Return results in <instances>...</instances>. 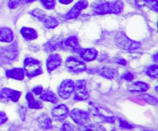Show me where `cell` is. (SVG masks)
<instances>
[{
	"instance_id": "obj_42",
	"label": "cell",
	"mask_w": 158,
	"mask_h": 131,
	"mask_svg": "<svg viewBox=\"0 0 158 131\" xmlns=\"http://www.w3.org/2000/svg\"><path fill=\"white\" fill-rule=\"evenodd\" d=\"M33 1H35V0H25V2L30 3V2H33Z\"/></svg>"
},
{
	"instance_id": "obj_38",
	"label": "cell",
	"mask_w": 158,
	"mask_h": 131,
	"mask_svg": "<svg viewBox=\"0 0 158 131\" xmlns=\"http://www.w3.org/2000/svg\"><path fill=\"white\" fill-rule=\"evenodd\" d=\"M26 110L24 108V107H21L19 109V114H20V116H21V118L23 121L25 120V116H26Z\"/></svg>"
},
{
	"instance_id": "obj_24",
	"label": "cell",
	"mask_w": 158,
	"mask_h": 131,
	"mask_svg": "<svg viewBox=\"0 0 158 131\" xmlns=\"http://www.w3.org/2000/svg\"><path fill=\"white\" fill-rule=\"evenodd\" d=\"M26 101L28 102V107L31 109H41L43 107V103L34 99L33 95L31 93L26 94Z\"/></svg>"
},
{
	"instance_id": "obj_28",
	"label": "cell",
	"mask_w": 158,
	"mask_h": 131,
	"mask_svg": "<svg viewBox=\"0 0 158 131\" xmlns=\"http://www.w3.org/2000/svg\"><path fill=\"white\" fill-rule=\"evenodd\" d=\"M43 6L47 9H52L55 6V0H40Z\"/></svg>"
},
{
	"instance_id": "obj_36",
	"label": "cell",
	"mask_w": 158,
	"mask_h": 131,
	"mask_svg": "<svg viewBox=\"0 0 158 131\" xmlns=\"http://www.w3.org/2000/svg\"><path fill=\"white\" fill-rule=\"evenodd\" d=\"M148 0H136V4L137 5V6L139 7H143L147 5Z\"/></svg>"
},
{
	"instance_id": "obj_17",
	"label": "cell",
	"mask_w": 158,
	"mask_h": 131,
	"mask_svg": "<svg viewBox=\"0 0 158 131\" xmlns=\"http://www.w3.org/2000/svg\"><path fill=\"white\" fill-rule=\"evenodd\" d=\"M6 76L9 78L21 81L24 78L25 71L21 67H15V68L11 69V70H8L6 71Z\"/></svg>"
},
{
	"instance_id": "obj_12",
	"label": "cell",
	"mask_w": 158,
	"mask_h": 131,
	"mask_svg": "<svg viewBox=\"0 0 158 131\" xmlns=\"http://www.w3.org/2000/svg\"><path fill=\"white\" fill-rule=\"evenodd\" d=\"M88 6V2L87 0H80L78 2L76 3L74 5L73 7L69 10V12L65 15V18L66 19H72V18H75L78 16L80 14L82 10L87 8Z\"/></svg>"
},
{
	"instance_id": "obj_41",
	"label": "cell",
	"mask_w": 158,
	"mask_h": 131,
	"mask_svg": "<svg viewBox=\"0 0 158 131\" xmlns=\"http://www.w3.org/2000/svg\"><path fill=\"white\" fill-rule=\"evenodd\" d=\"M154 61H155L156 62H157V54H156V55H154Z\"/></svg>"
},
{
	"instance_id": "obj_7",
	"label": "cell",
	"mask_w": 158,
	"mask_h": 131,
	"mask_svg": "<svg viewBox=\"0 0 158 131\" xmlns=\"http://www.w3.org/2000/svg\"><path fill=\"white\" fill-rule=\"evenodd\" d=\"M18 56V50L15 44L4 48L0 50V60L5 63H9Z\"/></svg>"
},
{
	"instance_id": "obj_15",
	"label": "cell",
	"mask_w": 158,
	"mask_h": 131,
	"mask_svg": "<svg viewBox=\"0 0 158 131\" xmlns=\"http://www.w3.org/2000/svg\"><path fill=\"white\" fill-rule=\"evenodd\" d=\"M62 58L58 54H53V55H49V58L46 61V67L49 71L55 70L56 68L59 67L61 64Z\"/></svg>"
},
{
	"instance_id": "obj_39",
	"label": "cell",
	"mask_w": 158,
	"mask_h": 131,
	"mask_svg": "<svg viewBox=\"0 0 158 131\" xmlns=\"http://www.w3.org/2000/svg\"><path fill=\"white\" fill-rule=\"evenodd\" d=\"M116 62H117L118 64H127L126 61H125L124 59H123V58H119V59L116 60Z\"/></svg>"
},
{
	"instance_id": "obj_27",
	"label": "cell",
	"mask_w": 158,
	"mask_h": 131,
	"mask_svg": "<svg viewBox=\"0 0 158 131\" xmlns=\"http://www.w3.org/2000/svg\"><path fill=\"white\" fill-rule=\"evenodd\" d=\"M83 131H106V129L99 124H90L87 125L83 128Z\"/></svg>"
},
{
	"instance_id": "obj_43",
	"label": "cell",
	"mask_w": 158,
	"mask_h": 131,
	"mask_svg": "<svg viewBox=\"0 0 158 131\" xmlns=\"http://www.w3.org/2000/svg\"><path fill=\"white\" fill-rule=\"evenodd\" d=\"M151 131H153V130H151Z\"/></svg>"
},
{
	"instance_id": "obj_13",
	"label": "cell",
	"mask_w": 158,
	"mask_h": 131,
	"mask_svg": "<svg viewBox=\"0 0 158 131\" xmlns=\"http://www.w3.org/2000/svg\"><path fill=\"white\" fill-rule=\"evenodd\" d=\"M69 114V110L64 104H60L52 110V116L54 120L59 121H63L66 119Z\"/></svg>"
},
{
	"instance_id": "obj_22",
	"label": "cell",
	"mask_w": 158,
	"mask_h": 131,
	"mask_svg": "<svg viewBox=\"0 0 158 131\" xmlns=\"http://www.w3.org/2000/svg\"><path fill=\"white\" fill-rule=\"evenodd\" d=\"M20 32H21V35H23V38L27 41H32V40L35 39L38 37L36 31L32 28L23 27Z\"/></svg>"
},
{
	"instance_id": "obj_1",
	"label": "cell",
	"mask_w": 158,
	"mask_h": 131,
	"mask_svg": "<svg viewBox=\"0 0 158 131\" xmlns=\"http://www.w3.org/2000/svg\"><path fill=\"white\" fill-rule=\"evenodd\" d=\"M94 15L105 14H120L123 9V3L120 0L107 2L106 0H96L91 5Z\"/></svg>"
},
{
	"instance_id": "obj_37",
	"label": "cell",
	"mask_w": 158,
	"mask_h": 131,
	"mask_svg": "<svg viewBox=\"0 0 158 131\" xmlns=\"http://www.w3.org/2000/svg\"><path fill=\"white\" fill-rule=\"evenodd\" d=\"M32 92L35 94H41L42 92H43V87L38 86V87H35V88L32 89Z\"/></svg>"
},
{
	"instance_id": "obj_4",
	"label": "cell",
	"mask_w": 158,
	"mask_h": 131,
	"mask_svg": "<svg viewBox=\"0 0 158 131\" xmlns=\"http://www.w3.org/2000/svg\"><path fill=\"white\" fill-rule=\"evenodd\" d=\"M115 42L118 47L127 51H134L140 47V43L133 41L126 36L124 34L119 33L116 36Z\"/></svg>"
},
{
	"instance_id": "obj_19",
	"label": "cell",
	"mask_w": 158,
	"mask_h": 131,
	"mask_svg": "<svg viewBox=\"0 0 158 131\" xmlns=\"http://www.w3.org/2000/svg\"><path fill=\"white\" fill-rule=\"evenodd\" d=\"M97 72L103 78H107V79H113L118 75V72L116 69L107 67H101L99 70H97Z\"/></svg>"
},
{
	"instance_id": "obj_30",
	"label": "cell",
	"mask_w": 158,
	"mask_h": 131,
	"mask_svg": "<svg viewBox=\"0 0 158 131\" xmlns=\"http://www.w3.org/2000/svg\"><path fill=\"white\" fill-rule=\"evenodd\" d=\"M146 6H148V7L151 9L154 10V12H157V0H148V2H147Z\"/></svg>"
},
{
	"instance_id": "obj_25",
	"label": "cell",
	"mask_w": 158,
	"mask_h": 131,
	"mask_svg": "<svg viewBox=\"0 0 158 131\" xmlns=\"http://www.w3.org/2000/svg\"><path fill=\"white\" fill-rule=\"evenodd\" d=\"M41 100L45 101H49V102L52 103V104H56L58 102V98L56 96L54 93H52L49 90H45L42 92L41 96H40Z\"/></svg>"
},
{
	"instance_id": "obj_16",
	"label": "cell",
	"mask_w": 158,
	"mask_h": 131,
	"mask_svg": "<svg viewBox=\"0 0 158 131\" xmlns=\"http://www.w3.org/2000/svg\"><path fill=\"white\" fill-rule=\"evenodd\" d=\"M80 56L86 61H92L97 58V52L93 48L80 49L79 52Z\"/></svg>"
},
{
	"instance_id": "obj_20",
	"label": "cell",
	"mask_w": 158,
	"mask_h": 131,
	"mask_svg": "<svg viewBox=\"0 0 158 131\" xmlns=\"http://www.w3.org/2000/svg\"><path fill=\"white\" fill-rule=\"evenodd\" d=\"M13 32L7 27L0 28V41L11 42L13 39Z\"/></svg>"
},
{
	"instance_id": "obj_21",
	"label": "cell",
	"mask_w": 158,
	"mask_h": 131,
	"mask_svg": "<svg viewBox=\"0 0 158 131\" xmlns=\"http://www.w3.org/2000/svg\"><path fill=\"white\" fill-rule=\"evenodd\" d=\"M39 126L43 130H50L52 129V121L50 118L45 114L40 115L37 119Z\"/></svg>"
},
{
	"instance_id": "obj_29",
	"label": "cell",
	"mask_w": 158,
	"mask_h": 131,
	"mask_svg": "<svg viewBox=\"0 0 158 131\" xmlns=\"http://www.w3.org/2000/svg\"><path fill=\"white\" fill-rule=\"evenodd\" d=\"M141 98H143V99H144L147 102L149 103V104H153V105H157V98H154V97L146 94V95H143Z\"/></svg>"
},
{
	"instance_id": "obj_11",
	"label": "cell",
	"mask_w": 158,
	"mask_h": 131,
	"mask_svg": "<svg viewBox=\"0 0 158 131\" xmlns=\"http://www.w3.org/2000/svg\"><path fill=\"white\" fill-rule=\"evenodd\" d=\"M21 92L17 91L9 88H3L0 91V101L2 103H6L9 101L17 102L21 97Z\"/></svg>"
},
{
	"instance_id": "obj_40",
	"label": "cell",
	"mask_w": 158,
	"mask_h": 131,
	"mask_svg": "<svg viewBox=\"0 0 158 131\" xmlns=\"http://www.w3.org/2000/svg\"><path fill=\"white\" fill-rule=\"evenodd\" d=\"M59 1H60V2L62 3V4L68 5V4H69V3L72 2L73 0H59Z\"/></svg>"
},
{
	"instance_id": "obj_6",
	"label": "cell",
	"mask_w": 158,
	"mask_h": 131,
	"mask_svg": "<svg viewBox=\"0 0 158 131\" xmlns=\"http://www.w3.org/2000/svg\"><path fill=\"white\" fill-rule=\"evenodd\" d=\"M74 99L76 101H86L89 94L86 89V83L84 80H79L74 85Z\"/></svg>"
},
{
	"instance_id": "obj_31",
	"label": "cell",
	"mask_w": 158,
	"mask_h": 131,
	"mask_svg": "<svg viewBox=\"0 0 158 131\" xmlns=\"http://www.w3.org/2000/svg\"><path fill=\"white\" fill-rule=\"evenodd\" d=\"M24 2V0H10L9 2V7L10 9H15L16 7L22 5Z\"/></svg>"
},
{
	"instance_id": "obj_10",
	"label": "cell",
	"mask_w": 158,
	"mask_h": 131,
	"mask_svg": "<svg viewBox=\"0 0 158 131\" xmlns=\"http://www.w3.org/2000/svg\"><path fill=\"white\" fill-rule=\"evenodd\" d=\"M74 85H75V84L72 80L67 79L63 81L58 89V93L60 97H61L63 99H68L73 92Z\"/></svg>"
},
{
	"instance_id": "obj_35",
	"label": "cell",
	"mask_w": 158,
	"mask_h": 131,
	"mask_svg": "<svg viewBox=\"0 0 158 131\" xmlns=\"http://www.w3.org/2000/svg\"><path fill=\"white\" fill-rule=\"evenodd\" d=\"M8 118L6 114L2 111H0V125H2L7 121Z\"/></svg>"
},
{
	"instance_id": "obj_32",
	"label": "cell",
	"mask_w": 158,
	"mask_h": 131,
	"mask_svg": "<svg viewBox=\"0 0 158 131\" xmlns=\"http://www.w3.org/2000/svg\"><path fill=\"white\" fill-rule=\"evenodd\" d=\"M61 131H75V130H74L73 126L71 125L69 123L66 122L62 127Z\"/></svg>"
},
{
	"instance_id": "obj_18",
	"label": "cell",
	"mask_w": 158,
	"mask_h": 131,
	"mask_svg": "<svg viewBox=\"0 0 158 131\" xmlns=\"http://www.w3.org/2000/svg\"><path fill=\"white\" fill-rule=\"evenodd\" d=\"M127 89L131 92H144L149 89V85L141 81H135L129 84Z\"/></svg>"
},
{
	"instance_id": "obj_14",
	"label": "cell",
	"mask_w": 158,
	"mask_h": 131,
	"mask_svg": "<svg viewBox=\"0 0 158 131\" xmlns=\"http://www.w3.org/2000/svg\"><path fill=\"white\" fill-rule=\"evenodd\" d=\"M63 45H65L64 41L61 38L60 36H55L44 44V49L46 52H52L59 48H63Z\"/></svg>"
},
{
	"instance_id": "obj_23",
	"label": "cell",
	"mask_w": 158,
	"mask_h": 131,
	"mask_svg": "<svg viewBox=\"0 0 158 131\" xmlns=\"http://www.w3.org/2000/svg\"><path fill=\"white\" fill-rule=\"evenodd\" d=\"M64 44L66 47L69 48L73 52H78L80 51V44H79L78 39L76 36H70L64 41Z\"/></svg>"
},
{
	"instance_id": "obj_8",
	"label": "cell",
	"mask_w": 158,
	"mask_h": 131,
	"mask_svg": "<svg viewBox=\"0 0 158 131\" xmlns=\"http://www.w3.org/2000/svg\"><path fill=\"white\" fill-rule=\"evenodd\" d=\"M70 118L76 124L80 126H85L90 120L89 113L80 109H73L70 113Z\"/></svg>"
},
{
	"instance_id": "obj_5",
	"label": "cell",
	"mask_w": 158,
	"mask_h": 131,
	"mask_svg": "<svg viewBox=\"0 0 158 131\" xmlns=\"http://www.w3.org/2000/svg\"><path fill=\"white\" fill-rule=\"evenodd\" d=\"M30 13L32 15L38 18L47 29H54V28L58 25L59 21H57L56 18H54V17L46 15L45 12L41 9H35L34 10L31 11Z\"/></svg>"
},
{
	"instance_id": "obj_9",
	"label": "cell",
	"mask_w": 158,
	"mask_h": 131,
	"mask_svg": "<svg viewBox=\"0 0 158 131\" xmlns=\"http://www.w3.org/2000/svg\"><path fill=\"white\" fill-rule=\"evenodd\" d=\"M65 65L73 73H80L86 70V66L83 61L77 60L73 57H69L65 61Z\"/></svg>"
},
{
	"instance_id": "obj_33",
	"label": "cell",
	"mask_w": 158,
	"mask_h": 131,
	"mask_svg": "<svg viewBox=\"0 0 158 131\" xmlns=\"http://www.w3.org/2000/svg\"><path fill=\"white\" fill-rule=\"evenodd\" d=\"M120 125L121 127H123V128H126V129H132L134 127L132 124H129L128 122H127V121H123V120H121V119H120Z\"/></svg>"
},
{
	"instance_id": "obj_34",
	"label": "cell",
	"mask_w": 158,
	"mask_h": 131,
	"mask_svg": "<svg viewBox=\"0 0 158 131\" xmlns=\"http://www.w3.org/2000/svg\"><path fill=\"white\" fill-rule=\"evenodd\" d=\"M122 78L125 79L126 81H131L134 78V75H133V74L131 73V72H127V73H125L124 75L122 76Z\"/></svg>"
},
{
	"instance_id": "obj_26",
	"label": "cell",
	"mask_w": 158,
	"mask_h": 131,
	"mask_svg": "<svg viewBox=\"0 0 158 131\" xmlns=\"http://www.w3.org/2000/svg\"><path fill=\"white\" fill-rule=\"evenodd\" d=\"M144 71L147 74V75H148L150 78L156 79L158 75V66L156 65V64L155 65L148 66V67L145 68Z\"/></svg>"
},
{
	"instance_id": "obj_3",
	"label": "cell",
	"mask_w": 158,
	"mask_h": 131,
	"mask_svg": "<svg viewBox=\"0 0 158 131\" xmlns=\"http://www.w3.org/2000/svg\"><path fill=\"white\" fill-rule=\"evenodd\" d=\"M24 71L28 78H31L40 75L43 72L42 64L38 60L32 58H27L24 61Z\"/></svg>"
},
{
	"instance_id": "obj_2",
	"label": "cell",
	"mask_w": 158,
	"mask_h": 131,
	"mask_svg": "<svg viewBox=\"0 0 158 131\" xmlns=\"http://www.w3.org/2000/svg\"><path fill=\"white\" fill-rule=\"evenodd\" d=\"M88 113L89 116L92 117L95 120V121H97V122L113 124L116 121V117L113 114L112 112L97 103H89Z\"/></svg>"
}]
</instances>
